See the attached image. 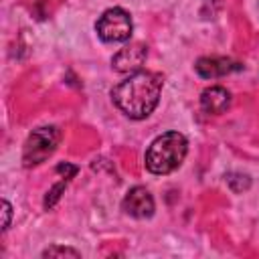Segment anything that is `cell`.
Instances as JSON below:
<instances>
[{
  "label": "cell",
  "mask_w": 259,
  "mask_h": 259,
  "mask_svg": "<svg viewBox=\"0 0 259 259\" xmlns=\"http://www.w3.org/2000/svg\"><path fill=\"white\" fill-rule=\"evenodd\" d=\"M162 85L164 79L160 73L136 71L111 89V99L127 117L144 119L156 109Z\"/></svg>",
  "instance_id": "obj_1"
},
{
  "label": "cell",
  "mask_w": 259,
  "mask_h": 259,
  "mask_svg": "<svg viewBox=\"0 0 259 259\" xmlns=\"http://www.w3.org/2000/svg\"><path fill=\"white\" fill-rule=\"evenodd\" d=\"M188 152V142L180 132H166L158 136L146 152V168L152 174L174 172Z\"/></svg>",
  "instance_id": "obj_2"
},
{
  "label": "cell",
  "mask_w": 259,
  "mask_h": 259,
  "mask_svg": "<svg viewBox=\"0 0 259 259\" xmlns=\"http://www.w3.org/2000/svg\"><path fill=\"white\" fill-rule=\"evenodd\" d=\"M59 140H61V132L55 125H45V127L32 130L30 136L26 138V144L22 150L24 166L30 168V166L42 164L49 156H53V152L59 146Z\"/></svg>",
  "instance_id": "obj_3"
},
{
  "label": "cell",
  "mask_w": 259,
  "mask_h": 259,
  "mask_svg": "<svg viewBox=\"0 0 259 259\" xmlns=\"http://www.w3.org/2000/svg\"><path fill=\"white\" fill-rule=\"evenodd\" d=\"M132 28H134V24H132L130 14L123 8H117V6L105 10L99 16L97 24H95V30H97L99 38L105 40V42H125V40H130Z\"/></svg>",
  "instance_id": "obj_4"
},
{
  "label": "cell",
  "mask_w": 259,
  "mask_h": 259,
  "mask_svg": "<svg viewBox=\"0 0 259 259\" xmlns=\"http://www.w3.org/2000/svg\"><path fill=\"white\" fill-rule=\"evenodd\" d=\"M146 57H148V47L142 45V42H132V45H125L123 49H119L113 55L111 65L119 73H136V71L142 69Z\"/></svg>",
  "instance_id": "obj_5"
},
{
  "label": "cell",
  "mask_w": 259,
  "mask_h": 259,
  "mask_svg": "<svg viewBox=\"0 0 259 259\" xmlns=\"http://www.w3.org/2000/svg\"><path fill=\"white\" fill-rule=\"evenodd\" d=\"M121 208L125 214L136 219H148L154 214V198L144 186H134L121 200Z\"/></svg>",
  "instance_id": "obj_6"
},
{
  "label": "cell",
  "mask_w": 259,
  "mask_h": 259,
  "mask_svg": "<svg viewBox=\"0 0 259 259\" xmlns=\"http://www.w3.org/2000/svg\"><path fill=\"white\" fill-rule=\"evenodd\" d=\"M196 73L204 79H214V77H223L235 71H241L243 65L229 59V57H200L194 65Z\"/></svg>",
  "instance_id": "obj_7"
},
{
  "label": "cell",
  "mask_w": 259,
  "mask_h": 259,
  "mask_svg": "<svg viewBox=\"0 0 259 259\" xmlns=\"http://www.w3.org/2000/svg\"><path fill=\"white\" fill-rule=\"evenodd\" d=\"M231 105V93L225 87H208L200 95V107L208 115H221Z\"/></svg>",
  "instance_id": "obj_8"
},
{
  "label": "cell",
  "mask_w": 259,
  "mask_h": 259,
  "mask_svg": "<svg viewBox=\"0 0 259 259\" xmlns=\"http://www.w3.org/2000/svg\"><path fill=\"white\" fill-rule=\"evenodd\" d=\"M55 255H71V257H79L81 253L69 247H49L47 251H42V257H55Z\"/></svg>",
  "instance_id": "obj_9"
},
{
  "label": "cell",
  "mask_w": 259,
  "mask_h": 259,
  "mask_svg": "<svg viewBox=\"0 0 259 259\" xmlns=\"http://www.w3.org/2000/svg\"><path fill=\"white\" fill-rule=\"evenodd\" d=\"M67 180H69V178H67ZM67 180H61L59 184H55V186H53V190L49 192L51 196H47V200H45V204H47V206H53V204H55V200H57V198L61 196V192L65 190V186H67Z\"/></svg>",
  "instance_id": "obj_10"
},
{
  "label": "cell",
  "mask_w": 259,
  "mask_h": 259,
  "mask_svg": "<svg viewBox=\"0 0 259 259\" xmlns=\"http://www.w3.org/2000/svg\"><path fill=\"white\" fill-rule=\"evenodd\" d=\"M2 212H4V223H2V229L6 231V229H8V225H10V214H12V208H10V204H8L6 200H2Z\"/></svg>",
  "instance_id": "obj_11"
}]
</instances>
